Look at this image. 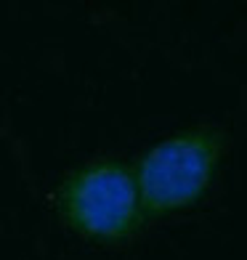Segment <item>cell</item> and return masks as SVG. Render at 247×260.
Instances as JSON below:
<instances>
[{"mask_svg": "<svg viewBox=\"0 0 247 260\" xmlns=\"http://www.w3.org/2000/svg\"><path fill=\"white\" fill-rule=\"evenodd\" d=\"M226 149L229 133L221 125H189L151 144L131 165L146 223L181 215L202 202Z\"/></svg>", "mask_w": 247, "mask_h": 260, "instance_id": "6da1fadb", "label": "cell"}, {"mask_svg": "<svg viewBox=\"0 0 247 260\" xmlns=\"http://www.w3.org/2000/svg\"><path fill=\"white\" fill-rule=\"evenodd\" d=\"M53 207L80 239L120 244L146 229L133 168L117 157H96L72 168L53 191Z\"/></svg>", "mask_w": 247, "mask_h": 260, "instance_id": "7a4b0ae2", "label": "cell"}]
</instances>
